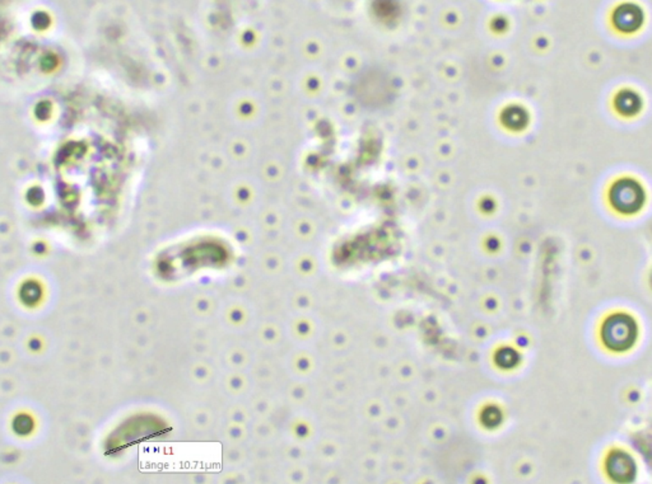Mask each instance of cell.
Here are the masks:
<instances>
[{"mask_svg":"<svg viewBox=\"0 0 652 484\" xmlns=\"http://www.w3.org/2000/svg\"><path fill=\"white\" fill-rule=\"evenodd\" d=\"M608 467H609V473L611 476H620V482H624L626 478H628V481L633 476V461L632 459L628 456L626 452H614L611 454V458H609V463H608Z\"/></svg>","mask_w":652,"mask_h":484,"instance_id":"obj_4","label":"cell"},{"mask_svg":"<svg viewBox=\"0 0 652 484\" xmlns=\"http://www.w3.org/2000/svg\"><path fill=\"white\" fill-rule=\"evenodd\" d=\"M502 120L508 128H512L515 130L521 129L522 126L526 123V113L519 107L507 108L502 116Z\"/></svg>","mask_w":652,"mask_h":484,"instance_id":"obj_5","label":"cell"},{"mask_svg":"<svg viewBox=\"0 0 652 484\" xmlns=\"http://www.w3.org/2000/svg\"><path fill=\"white\" fill-rule=\"evenodd\" d=\"M497 357H499L498 365H501L502 367H507V369L515 366L517 363V360H519L517 354L515 352L514 350H510V348L498 351Z\"/></svg>","mask_w":652,"mask_h":484,"instance_id":"obj_7","label":"cell"},{"mask_svg":"<svg viewBox=\"0 0 652 484\" xmlns=\"http://www.w3.org/2000/svg\"><path fill=\"white\" fill-rule=\"evenodd\" d=\"M637 339V324L627 314L609 316L602 328V339L606 347L614 352H624L635 345Z\"/></svg>","mask_w":652,"mask_h":484,"instance_id":"obj_1","label":"cell"},{"mask_svg":"<svg viewBox=\"0 0 652 484\" xmlns=\"http://www.w3.org/2000/svg\"><path fill=\"white\" fill-rule=\"evenodd\" d=\"M614 25L623 32H632L642 23V12L636 6H622L614 13Z\"/></svg>","mask_w":652,"mask_h":484,"instance_id":"obj_3","label":"cell"},{"mask_svg":"<svg viewBox=\"0 0 652 484\" xmlns=\"http://www.w3.org/2000/svg\"><path fill=\"white\" fill-rule=\"evenodd\" d=\"M611 201L620 212L632 214L644 205V191L635 181L622 179L611 188Z\"/></svg>","mask_w":652,"mask_h":484,"instance_id":"obj_2","label":"cell"},{"mask_svg":"<svg viewBox=\"0 0 652 484\" xmlns=\"http://www.w3.org/2000/svg\"><path fill=\"white\" fill-rule=\"evenodd\" d=\"M617 105H618L620 112L632 114V113L638 111L640 99L632 93H623L617 99Z\"/></svg>","mask_w":652,"mask_h":484,"instance_id":"obj_6","label":"cell"}]
</instances>
